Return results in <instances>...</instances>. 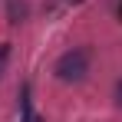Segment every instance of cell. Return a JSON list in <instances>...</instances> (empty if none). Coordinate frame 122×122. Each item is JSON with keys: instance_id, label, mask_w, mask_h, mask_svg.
<instances>
[{"instance_id": "6da1fadb", "label": "cell", "mask_w": 122, "mask_h": 122, "mask_svg": "<svg viewBox=\"0 0 122 122\" xmlns=\"http://www.w3.org/2000/svg\"><path fill=\"white\" fill-rule=\"evenodd\" d=\"M89 63H92V50L89 46H73L56 60V76L63 82H82L86 73H89Z\"/></svg>"}, {"instance_id": "7a4b0ae2", "label": "cell", "mask_w": 122, "mask_h": 122, "mask_svg": "<svg viewBox=\"0 0 122 122\" xmlns=\"http://www.w3.org/2000/svg\"><path fill=\"white\" fill-rule=\"evenodd\" d=\"M20 122H43L33 109H30V86L20 89Z\"/></svg>"}, {"instance_id": "3957f363", "label": "cell", "mask_w": 122, "mask_h": 122, "mask_svg": "<svg viewBox=\"0 0 122 122\" xmlns=\"http://www.w3.org/2000/svg\"><path fill=\"white\" fill-rule=\"evenodd\" d=\"M26 17V3L23 0H10V23H20Z\"/></svg>"}, {"instance_id": "277c9868", "label": "cell", "mask_w": 122, "mask_h": 122, "mask_svg": "<svg viewBox=\"0 0 122 122\" xmlns=\"http://www.w3.org/2000/svg\"><path fill=\"white\" fill-rule=\"evenodd\" d=\"M7 60H10V43H0V76L7 73Z\"/></svg>"}, {"instance_id": "5b68a950", "label": "cell", "mask_w": 122, "mask_h": 122, "mask_svg": "<svg viewBox=\"0 0 122 122\" xmlns=\"http://www.w3.org/2000/svg\"><path fill=\"white\" fill-rule=\"evenodd\" d=\"M116 106H119V109H122V79L116 82Z\"/></svg>"}, {"instance_id": "8992f818", "label": "cell", "mask_w": 122, "mask_h": 122, "mask_svg": "<svg viewBox=\"0 0 122 122\" xmlns=\"http://www.w3.org/2000/svg\"><path fill=\"white\" fill-rule=\"evenodd\" d=\"M119 17H122V7H119Z\"/></svg>"}]
</instances>
